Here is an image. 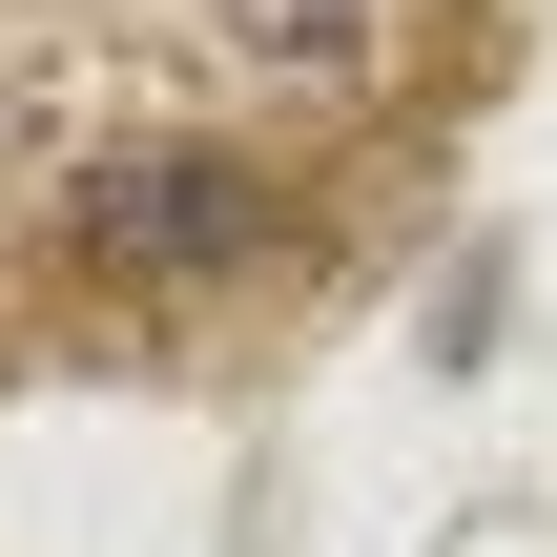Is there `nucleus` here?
<instances>
[{
  "instance_id": "nucleus-1",
  "label": "nucleus",
  "mask_w": 557,
  "mask_h": 557,
  "mask_svg": "<svg viewBox=\"0 0 557 557\" xmlns=\"http://www.w3.org/2000/svg\"><path fill=\"white\" fill-rule=\"evenodd\" d=\"M83 248H103V269H248V248H269V186H248L227 145H124V165L83 186Z\"/></svg>"
},
{
  "instance_id": "nucleus-2",
  "label": "nucleus",
  "mask_w": 557,
  "mask_h": 557,
  "mask_svg": "<svg viewBox=\"0 0 557 557\" xmlns=\"http://www.w3.org/2000/svg\"><path fill=\"white\" fill-rule=\"evenodd\" d=\"M248 21H269V41H310V62L351 41V0H248Z\"/></svg>"
}]
</instances>
